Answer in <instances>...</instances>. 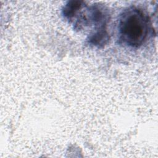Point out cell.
Instances as JSON below:
<instances>
[{
    "mask_svg": "<svg viewBox=\"0 0 158 158\" xmlns=\"http://www.w3.org/2000/svg\"><path fill=\"white\" fill-rule=\"evenodd\" d=\"M120 40L131 48H139L146 43L152 30L148 15L139 8L130 7L122 12L118 20Z\"/></svg>",
    "mask_w": 158,
    "mask_h": 158,
    "instance_id": "cell-1",
    "label": "cell"
}]
</instances>
